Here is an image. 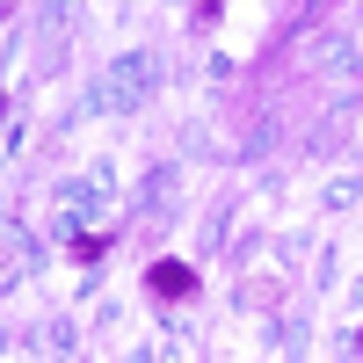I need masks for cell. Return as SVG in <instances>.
<instances>
[{
    "instance_id": "1",
    "label": "cell",
    "mask_w": 363,
    "mask_h": 363,
    "mask_svg": "<svg viewBox=\"0 0 363 363\" xmlns=\"http://www.w3.org/2000/svg\"><path fill=\"white\" fill-rule=\"evenodd\" d=\"M145 291H153L160 306H182V298H196V269L174 262V255H160L153 269H145Z\"/></svg>"
},
{
    "instance_id": "2",
    "label": "cell",
    "mask_w": 363,
    "mask_h": 363,
    "mask_svg": "<svg viewBox=\"0 0 363 363\" xmlns=\"http://www.w3.org/2000/svg\"><path fill=\"white\" fill-rule=\"evenodd\" d=\"M102 255H109V233H80V240H73V262H80V269L102 262Z\"/></svg>"
},
{
    "instance_id": "3",
    "label": "cell",
    "mask_w": 363,
    "mask_h": 363,
    "mask_svg": "<svg viewBox=\"0 0 363 363\" xmlns=\"http://www.w3.org/2000/svg\"><path fill=\"white\" fill-rule=\"evenodd\" d=\"M240 298H247V306H277L284 291H277V284H240Z\"/></svg>"
},
{
    "instance_id": "4",
    "label": "cell",
    "mask_w": 363,
    "mask_h": 363,
    "mask_svg": "<svg viewBox=\"0 0 363 363\" xmlns=\"http://www.w3.org/2000/svg\"><path fill=\"white\" fill-rule=\"evenodd\" d=\"M356 349H363V327H356Z\"/></svg>"
}]
</instances>
